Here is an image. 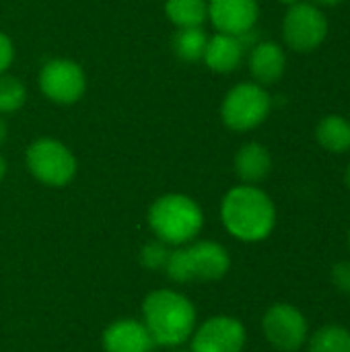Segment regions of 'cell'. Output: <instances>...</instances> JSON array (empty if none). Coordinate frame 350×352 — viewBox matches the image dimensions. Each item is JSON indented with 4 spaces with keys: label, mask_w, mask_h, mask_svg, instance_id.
I'll use <instances>...</instances> for the list:
<instances>
[{
    "label": "cell",
    "mask_w": 350,
    "mask_h": 352,
    "mask_svg": "<svg viewBox=\"0 0 350 352\" xmlns=\"http://www.w3.org/2000/svg\"><path fill=\"white\" fill-rule=\"evenodd\" d=\"M225 229L239 241L256 243L266 239L276 225V208L266 192L256 186H237L229 190L221 204Z\"/></svg>",
    "instance_id": "6da1fadb"
},
{
    "label": "cell",
    "mask_w": 350,
    "mask_h": 352,
    "mask_svg": "<svg viewBox=\"0 0 350 352\" xmlns=\"http://www.w3.org/2000/svg\"><path fill=\"white\" fill-rule=\"evenodd\" d=\"M142 324L157 346H182L196 330V307L177 291L159 289L142 303Z\"/></svg>",
    "instance_id": "7a4b0ae2"
},
{
    "label": "cell",
    "mask_w": 350,
    "mask_h": 352,
    "mask_svg": "<svg viewBox=\"0 0 350 352\" xmlns=\"http://www.w3.org/2000/svg\"><path fill=\"white\" fill-rule=\"evenodd\" d=\"M149 225L165 245H186L198 237L204 225L202 208L184 194H165L149 208Z\"/></svg>",
    "instance_id": "3957f363"
},
{
    "label": "cell",
    "mask_w": 350,
    "mask_h": 352,
    "mask_svg": "<svg viewBox=\"0 0 350 352\" xmlns=\"http://www.w3.org/2000/svg\"><path fill=\"white\" fill-rule=\"evenodd\" d=\"M231 268L229 252L217 241H196L169 252L165 272L173 283L219 280Z\"/></svg>",
    "instance_id": "277c9868"
},
{
    "label": "cell",
    "mask_w": 350,
    "mask_h": 352,
    "mask_svg": "<svg viewBox=\"0 0 350 352\" xmlns=\"http://www.w3.org/2000/svg\"><path fill=\"white\" fill-rule=\"evenodd\" d=\"M270 113V95L258 82H241L233 87L221 105V118L233 132L258 128Z\"/></svg>",
    "instance_id": "5b68a950"
},
{
    "label": "cell",
    "mask_w": 350,
    "mask_h": 352,
    "mask_svg": "<svg viewBox=\"0 0 350 352\" xmlns=\"http://www.w3.org/2000/svg\"><path fill=\"white\" fill-rule=\"evenodd\" d=\"M27 167L31 175L52 188L68 186L76 175V159L68 146L54 138L35 140L27 148Z\"/></svg>",
    "instance_id": "8992f818"
},
{
    "label": "cell",
    "mask_w": 350,
    "mask_h": 352,
    "mask_svg": "<svg viewBox=\"0 0 350 352\" xmlns=\"http://www.w3.org/2000/svg\"><path fill=\"white\" fill-rule=\"evenodd\" d=\"M283 35L291 50L314 52L328 35V21L324 12L309 2H297L289 6L283 21Z\"/></svg>",
    "instance_id": "52a82bcc"
},
{
    "label": "cell",
    "mask_w": 350,
    "mask_h": 352,
    "mask_svg": "<svg viewBox=\"0 0 350 352\" xmlns=\"http://www.w3.org/2000/svg\"><path fill=\"white\" fill-rule=\"evenodd\" d=\"M39 89L54 103L72 105L83 97L87 89V76L76 62L56 58L43 64L39 72Z\"/></svg>",
    "instance_id": "ba28073f"
},
{
    "label": "cell",
    "mask_w": 350,
    "mask_h": 352,
    "mask_svg": "<svg viewBox=\"0 0 350 352\" xmlns=\"http://www.w3.org/2000/svg\"><path fill=\"white\" fill-rule=\"evenodd\" d=\"M262 330L266 340L283 352H297L307 340V320L289 303L272 305L262 320Z\"/></svg>",
    "instance_id": "9c48e42d"
},
{
    "label": "cell",
    "mask_w": 350,
    "mask_h": 352,
    "mask_svg": "<svg viewBox=\"0 0 350 352\" xmlns=\"http://www.w3.org/2000/svg\"><path fill=\"white\" fill-rule=\"evenodd\" d=\"M245 328L237 318L217 316L200 324L192 334V352H241Z\"/></svg>",
    "instance_id": "30bf717a"
},
{
    "label": "cell",
    "mask_w": 350,
    "mask_h": 352,
    "mask_svg": "<svg viewBox=\"0 0 350 352\" xmlns=\"http://www.w3.org/2000/svg\"><path fill=\"white\" fill-rule=\"evenodd\" d=\"M260 8L256 0H210L208 16L219 33L243 35L254 29Z\"/></svg>",
    "instance_id": "8fae6325"
},
{
    "label": "cell",
    "mask_w": 350,
    "mask_h": 352,
    "mask_svg": "<svg viewBox=\"0 0 350 352\" xmlns=\"http://www.w3.org/2000/svg\"><path fill=\"white\" fill-rule=\"evenodd\" d=\"M155 340L138 320H118L103 332L105 352H153Z\"/></svg>",
    "instance_id": "7c38bea8"
},
{
    "label": "cell",
    "mask_w": 350,
    "mask_h": 352,
    "mask_svg": "<svg viewBox=\"0 0 350 352\" xmlns=\"http://www.w3.org/2000/svg\"><path fill=\"white\" fill-rule=\"evenodd\" d=\"M287 58L278 43L260 41L252 47L250 54V70L258 85H272L285 74Z\"/></svg>",
    "instance_id": "4fadbf2b"
},
{
    "label": "cell",
    "mask_w": 350,
    "mask_h": 352,
    "mask_svg": "<svg viewBox=\"0 0 350 352\" xmlns=\"http://www.w3.org/2000/svg\"><path fill=\"white\" fill-rule=\"evenodd\" d=\"M245 45L237 35H227V33H217L215 37L208 39L206 50H204V62L210 70L227 74L233 72L241 60H243Z\"/></svg>",
    "instance_id": "5bb4252c"
},
{
    "label": "cell",
    "mask_w": 350,
    "mask_h": 352,
    "mask_svg": "<svg viewBox=\"0 0 350 352\" xmlns=\"http://www.w3.org/2000/svg\"><path fill=\"white\" fill-rule=\"evenodd\" d=\"M270 169L272 157L268 148L262 146L260 142H248L235 155V173L248 186H256L262 179H266Z\"/></svg>",
    "instance_id": "9a60e30c"
},
{
    "label": "cell",
    "mask_w": 350,
    "mask_h": 352,
    "mask_svg": "<svg viewBox=\"0 0 350 352\" xmlns=\"http://www.w3.org/2000/svg\"><path fill=\"white\" fill-rule=\"evenodd\" d=\"M316 138L328 153H347L350 151V122L332 113L318 124Z\"/></svg>",
    "instance_id": "2e32d148"
},
{
    "label": "cell",
    "mask_w": 350,
    "mask_h": 352,
    "mask_svg": "<svg viewBox=\"0 0 350 352\" xmlns=\"http://www.w3.org/2000/svg\"><path fill=\"white\" fill-rule=\"evenodd\" d=\"M165 14L179 29L202 27V23L208 19V4L206 0H167Z\"/></svg>",
    "instance_id": "e0dca14e"
},
{
    "label": "cell",
    "mask_w": 350,
    "mask_h": 352,
    "mask_svg": "<svg viewBox=\"0 0 350 352\" xmlns=\"http://www.w3.org/2000/svg\"><path fill=\"white\" fill-rule=\"evenodd\" d=\"M208 37L202 27H188L179 29L173 35V52L184 62H198L204 58Z\"/></svg>",
    "instance_id": "ac0fdd59"
},
{
    "label": "cell",
    "mask_w": 350,
    "mask_h": 352,
    "mask_svg": "<svg viewBox=\"0 0 350 352\" xmlns=\"http://www.w3.org/2000/svg\"><path fill=\"white\" fill-rule=\"evenodd\" d=\"M309 352H350V330L342 326H324L311 340Z\"/></svg>",
    "instance_id": "d6986e66"
},
{
    "label": "cell",
    "mask_w": 350,
    "mask_h": 352,
    "mask_svg": "<svg viewBox=\"0 0 350 352\" xmlns=\"http://www.w3.org/2000/svg\"><path fill=\"white\" fill-rule=\"evenodd\" d=\"M27 99L25 85L8 74H0V113H12L23 107Z\"/></svg>",
    "instance_id": "ffe728a7"
},
{
    "label": "cell",
    "mask_w": 350,
    "mask_h": 352,
    "mask_svg": "<svg viewBox=\"0 0 350 352\" xmlns=\"http://www.w3.org/2000/svg\"><path fill=\"white\" fill-rule=\"evenodd\" d=\"M167 260H169V250L163 241L146 243L140 252V262L149 270H165Z\"/></svg>",
    "instance_id": "44dd1931"
},
{
    "label": "cell",
    "mask_w": 350,
    "mask_h": 352,
    "mask_svg": "<svg viewBox=\"0 0 350 352\" xmlns=\"http://www.w3.org/2000/svg\"><path fill=\"white\" fill-rule=\"evenodd\" d=\"M332 283L340 293L350 295V262H340L332 268Z\"/></svg>",
    "instance_id": "7402d4cb"
},
{
    "label": "cell",
    "mask_w": 350,
    "mask_h": 352,
    "mask_svg": "<svg viewBox=\"0 0 350 352\" xmlns=\"http://www.w3.org/2000/svg\"><path fill=\"white\" fill-rule=\"evenodd\" d=\"M12 58H14L12 41L8 39V35L0 31V74H4V70L12 64Z\"/></svg>",
    "instance_id": "603a6c76"
},
{
    "label": "cell",
    "mask_w": 350,
    "mask_h": 352,
    "mask_svg": "<svg viewBox=\"0 0 350 352\" xmlns=\"http://www.w3.org/2000/svg\"><path fill=\"white\" fill-rule=\"evenodd\" d=\"M6 136H8V128H6V122H4V118L0 116V144L6 140Z\"/></svg>",
    "instance_id": "cb8c5ba5"
},
{
    "label": "cell",
    "mask_w": 350,
    "mask_h": 352,
    "mask_svg": "<svg viewBox=\"0 0 350 352\" xmlns=\"http://www.w3.org/2000/svg\"><path fill=\"white\" fill-rule=\"evenodd\" d=\"M316 4H322V6H336V4H340L342 0H314Z\"/></svg>",
    "instance_id": "d4e9b609"
},
{
    "label": "cell",
    "mask_w": 350,
    "mask_h": 352,
    "mask_svg": "<svg viewBox=\"0 0 350 352\" xmlns=\"http://www.w3.org/2000/svg\"><path fill=\"white\" fill-rule=\"evenodd\" d=\"M4 173H6V161H4L2 155H0V182H2V177H4Z\"/></svg>",
    "instance_id": "484cf974"
},
{
    "label": "cell",
    "mask_w": 350,
    "mask_h": 352,
    "mask_svg": "<svg viewBox=\"0 0 350 352\" xmlns=\"http://www.w3.org/2000/svg\"><path fill=\"white\" fill-rule=\"evenodd\" d=\"M344 182H347V186H349V190H350V163H349V167H347V173H344Z\"/></svg>",
    "instance_id": "4316f807"
},
{
    "label": "cell",
    "mask_w": 350,
    "mask_h": 352,
    "mask_svg": "<svg viewBox=\"0 0 350 352\" xmlns=\"http://www.w3.org/2000/svg\"><path fill=\"white\" fill-rule=\"evenodd\" d=\"M283 4H287V6H293V4H297V2H301V0H281Z\"/></svg>",
    "instance_id": "83f0119b"
},
{
    "label": "cell",
    "mask_w": 350,
    "mask_h": 352,
    "mask_svg": "<svg viewBox=\"0 0 350 352\" xmlns=\"http://www.w3.org/2000/svg\"><path fill=\"white\" fill-rule=\"evenodd\" d=\"M175 352H192V351H175Z\"/></svg>",
    "instance_id": "f1b7e54d"
},
{
    "label": "cell",
    "mask_w": 350,
    "mask_h": 352,
    "mask_svg": "<svg viewBox=\"0 0 350 352\" xmlns=\"http://www.w3.org/2000/svg\"><path fill=\"white\" fill-rule=\"evenodd\" d=\"M349 245H350V231H349Z\"/></svg>",
    "instance_id": "f546056e"
}]
</instances>
